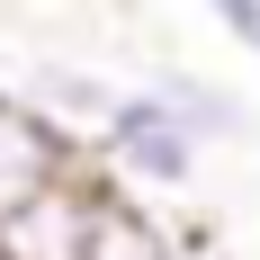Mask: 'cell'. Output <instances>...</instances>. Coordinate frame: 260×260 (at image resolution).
<instances>
[{
	"mask_svg": "<svg viewBox=\"0 0 260 260\" xmlns=\"http://www.w3.org/2000/svg\"><path fill=\"white\" fill-rule=\"evenodd\" d=\"M117 198H126V188L108 180L90 153L63 161L36 198H18V207L0 215V260H90V234H99V215L117 207Z\"/></svg>",
	"mask_w": 260,
	"mask_h": 260,
	"instance_id": "1",
	"label": "cell"
},
{
	"mask_svg": "<svg viewBox=\"0 0 260 260\" xmlns=\"http://www.w3.org/2000/svg\"><path fill=\"white\" fill-rule=\"evenodd\" d=\"M63 161H81V153H63L36 117L18 108V90H0V215L18 207V198H36V188L63 171Z\"/></svg>",
	"mask_w": 260,
	"mask_h": 260,
	"instance_id": "5",
	"label": "cell"
},
{
	"mask_svg": "<svg viewBox=\"0 0 260 260\" xmlns=\"http://www.w3.org/2000/svg\"><path fill=\"white\" fill-rule=\"evenodd\" d=\"M215 27H224L242 54H260V0H215Z\"/></svg>",
	"mask_w": 260,
	"mask_h": 260,
	"instance_id": "7",
	"label": "cell"
},
{
	"mask_svg": "<svg viewBox=\"0 0 260 260\" xmlns=\"http://www.w3.org/2000/svg\"><path fill=\"white\" fill-rule=\"evenodd\" d=\"M117 188H188L198 180V144H188L171 117H161L153 90H117V108H108V126H99V153H90Z\"/></svg>",
	"mask_w": 260,
	"mask_h": 260,
	"instance_id": "2",
	"label": "cell"
},
{
	"mask_svg": "<svg viewBox=\"0 0 260 260\" xmlns=\"http://www.w3.org/2000/svg\"><path fill=\"white\" fill-rule=\"evenodd\" d=\"M90 260H171V224L144 215L135 198H117L99 215V234H90Z\"/></svg>",
	"mask_w": 260,
	"mask_h": 260,
	"instance_id": "6",
	"label": "cell"
},
{
	"mask_svg": "<svg viewBox=\"0 0 260 260\" xmlns=\"http://www.w3.org/2000/svg\"><path fill=\"white\" fill-rule=\"evenodd\" d=\"M18 108L63 144V153H99V126H108V108H117V90H108L99 72H81V63H36V72L18 81Z\"/></svg>",
	"mask_w": 260,
	"mask_h": 260,
	"instance_id": "3",
	"label": "cell"
},
{
	"mask_svg": "<svg viewBox=\"0 0 260 260\" xmlns=\"http://www.w3.org/2000/svg\"><path fill=\"white\" fill-rule=\"evenodd\" d=\"M171 260H234L215 234H171Z\"/></svg>",
	"mask_w": 260,
	"mask_h": 260,
	"instance_id": "8",
	"label": "cell"
},
{
	"mask_svg": "<svg viewBox=\"0 0 260 260\" xmlns=\"http://www.w3.org/2000/svg\"><path fill=\"white\" fill-rule=\"evenodd\" d=\"M144 90L161 99V117H171V126L198 144V153H207V144H242V135H251V99H234L224 81L188 72V63H180V72H153Z\"/></svg>",
	"mask_w": 260,
	"mask_h": 260,
	"instance_id": "4",
	"label": "cell"
}]
</instances>
